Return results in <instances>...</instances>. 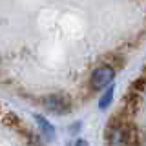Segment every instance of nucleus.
Returning a JSON list of instances; mask_svg holds the SVG:
<instances>
[{"label": "nucleus", "instance_id": "nucleus-1", "mask_svg": "<svg viewBox=\"0 0 146 146\" xmlns=\"http://www.w3.org/2000/svg\"><path fill=\"white\" fill-rule=\"evenodd\" d=\"M110 146H137L139 144V133L135 126L126 122V124H117L110 128L108 133Z\"/></svg>", "mask_w": 146, "mask_h": 146}, {"label": "nucleus", "instance_id": "nucleus-2", "mask_svg": "<svg viewBox=\"0 0 146 146\" xmlns=\"http://www.w3.org/2000/svg\"><path fill=\"white\" fill-rule=\"evenodd\" d=\"M42 104L48 111L55 113V115H64V113L71 111V102H70V99L64 97V95H57V93L46 95L42 99Z\"/></svg>", "mask_w": 146, "mask_h": 146}, {"label": "nucleus", "instance_id": "nucleus-3", "mask_svg": "<svg viewBox=\"0 0 146 146\" xmlns=\"http://www.w3.org/2000/svg\"><path fill=\"white\" fill-rule=\"evenodd\" d=\"M113 77H115V70H113L110 64H102V66H99L97 70L91 73V88L93 90H102L106 88V86L111 84Z\"/></svg>", "mask_w": 146, "mask_h": 146}, {"label": "nucleus", "instance_id": "nucleus-4", "mask_svg": "<svg viewBox=\"0 0 146 146\" xmlns=\"http://www.w3.org/2000/svg\"><path fill=\"white\" fill-rule=\"evenodd\" d=\"M35 122L38 124L40 131H42V135L46 137V139H53V135H55V130H53L51 122H49L48 119H46V117H42V115H35Z\"/></svg>", "mask_w": 146, "mask_h": 146}, {"label": "nucleus", "instance_id": "nucleus-5", "mask_svg": "<svg viewBox=\"0 0 146 146\" xmlns=\"http://www.w3.org/2000/svg\"><path fill=\"white\" fill-rule=\"evenodd\" d=\"M113 93H115V90L110 86V88L106 90V93H104L102 97H100V100H99V108H100V110H106L110 104H111V100H113Z\"/></svg>", "mask_w": 146, "mask_h": 146}, {"label": "nucleus", "instance_id": "nucleus-6", "mask_svg": "<svg viewBox=\"0 0 146 146\" xmlns=\"http://www.w3.org/2000/svg\"><path fill=\"white\" fill-rule=\"evenodd\" d=\"M75 146H88V143H86L84 139H79V141H77V144H75Z\"/></svg>", "mask_w": 146, "mask_h": 146}]
</instances>
